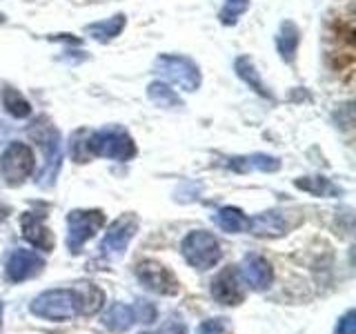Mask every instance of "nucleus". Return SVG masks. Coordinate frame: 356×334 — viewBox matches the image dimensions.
I'll use <instances>...</instances> for the list:
<instances>
[{
  "label": "nucleus",
  "mask_w": 356,
  "mask_h": 334,
  "mask_svg": "<svg viewBox=\"0 0 356 334\" xmlns=\"http://www.w3.org/2000/svg\"><path fill=\"white\" fill-rule=\"evenodd\" d=\"M31 312L47 321H70L81 312V296L72 289H49L33 299Z\"/></svg>",
  "instance_id": "f257e3e1"
},
{
  "label": "nucleus",
  "mask_w": 356,
  "mask_h": 334,
  "mask_svg": "<svg viewBox=\"0 0 356 334\" xmlns=\"http://www.w3.org/2000/svg\"><path fill=\"white\" fill-rule=\"evenodd\" d=\"M181 252L185 261L198 270H209L220 261V243L214 234L205 230L189 232L181 243Z\"/></svg>",
  "instance_id": "f03ea898"
},
{
  "label": "nucleus",
  "mask_w": 356,
  "mask_h": 334,
  "mask_svg": "<svg viewBox=\"0 0 356 334\" xmlns=\"http://www.w3.org/2000/svg\"><path fill=\"white\" fill-rule=\"evenodd\" d=\"M87 145L92 156H105V159H114V161H129L136 154V145H134L131 136L118 127L89 134Z\"/></svg>",
  "instance_id": "7ed1b4c3"
},
{
  "label": "nucleus",
  "mask_w": 356,
  "mask_h": 334,
  "mask_svg": "<svg viewBox=\"0 0 356 334\" xmlns=\"http://www.w3.org/2000/svg\"><path fill=\"white\" fill-rule=\"evenodd\" d=\"M156 72L163 78H167L176 87H181L183 92H196L200 85V72L198 65L187 58V56H174V54H163L156 58Z\"/></svg>",
  "instance_id": "20e7f679"
},
{
  "label": "nucleus",
  "mask_w": 356,
  "mask_h": 334,
  "mask_svg": "<svg viewBox=\"0 0 356 334\" xmlns=\"http://www.w3.org/2000/svg\"><path fill=\"white\" fill-rule=\"evenodd\" d=\"M67 225H70L67 248L72 252H78L105 225V214L100 209H74L70 212V216H67Z\"/></svg>",
  "instance_id": "39448f33"
},
{
  "label": "nucleus",
  "mask_w": 356,
  "mask_h": 334,
  "mask_svg": "<svg viewBox=\"0 0 356 334\" xmlns=\"http://www.w3.org/2000/svg\"><path fill=\"white\" fill-rule=\"evenodd\" d=\"M33 165H36V159L29 145L11 143L0 159V172L7 185H20L33 172Z\"/></svg>",
  "instance_id": "423d86ee"
},
{
  "label": "nucleus",
  "mask_w": 356,
  "mask_h": 334,
  "mask_svg": "<svg viewBox=\"0 0 356 334\" xmlns=\"http://www.w3.org/2000/svg\"><path fill=\"white\" fill-rule=\"evenodd\" d=\"M29 136L36 138V143L44 150V172H42V185H49L51 178L56 176V170L60 165V138L58 132L51 125H47V120H40L36 127L29 129Z\"/></svg>",
  "instance_id": "0eeeda50"
},
{
  "label": "nucleus",
  "mask_w": 356,
  "mask_h": 334,
  "mask_svg": "<svg viewBox=\"0 0 356 334\" xmlns=\"http://www.w3.org/2000/svg\"><path fill=\"white\" fill-rule=\"evenodd\" d=\"M138 230V218L136 214H122L118 216L105 232V239L100 243V252L105 256H118L127 248L134 234Z\"/></svg>",
  "instance_id": "6e6552de"
},
{
  "label": "nucleus",
  "mask_w": 356,
  "mask_h": 334,
  "mask_svg": "<svg viewBox=\"0 0 356 334\" xmlns=\"http://www.w3.org/2000/svg\"><path fill=\"white\" fill-rule=\"evenodd\" d=\"M136 274L140 281L156 294L174 296V294H178V289H181L176 276L159 261H140L136 265Z\"/></svg>",
  "instance_id": "1a4fd4ad"
},
{
  "label": "nucleus",
  "mask_w": 356,
  "mask_h": 334,
  "mask_svg": "<svg viewBox=\"0 0 356 334\" xmlns=\"http://www.w3.org/2000/svg\"><path fill=\"white\" fill-rule=\"evenodd\" d=\"M42 267H44V261L36 252L16 250L7 261V276H9V281L20 283V281H27V278L40 274Z\"/></svg>",
  "instance_id": "9d476101"
},
{
  "label": "nucleus",
  "mask_w": 356,
  "mask_h": 334,
  "mask_svg": "<svg viewBox=\"0 0 356 334\" xmlns=\"http://www.w3.org/2000/svg\"><path fill=\"white\" fill-rule=\"evenodd\" d=\"M211 294L222 305H241L245 292H243V285L238 281V272L234 267H225L211 283Z\"/></svg>",
  "instance_id": "9b49d317"
},
{
  "label": "nucleus",
  "mask_w": 356,
  "mask_h": 334,
  "mask_svg": "<svg viewBox=\"0 0 356 334\" xmlns=\"http://www.w3.org/2000/svg\"><path fill=\"white\" fill-rule=\"evenodd\" d=\"M20 228H22V237H25L31 245H36L38 250L42 252H51L54 245H56V239L51 230L44 225L42 216H36L27 212V214H22L20 218Z\"/></svg>",
  "instance_id": "f8f14e48"
},
{
  "label": "nucleus",
  "mask_w": 356,
  "mask_h": 334,
  "mask_svg": "<svg viewBox=\"0 0 356 334\" xmlns=\"http://www.w3.org/2000/svg\"><path fill=\"white\" fill-rule=\"evenodd\" d=\"M241 274L245 276V281H248L252 289H265L272 283V265L259 254L245 256L241 263Z\"/></svg>",
  "instance_id": "ddd939ff"
},
{
  "label": "nucleus",
  "mask_w": 356,
  "mask_h": 334,
  "mask_svg": "<svg viewBox=\"0 0 356 334\" xmlns=\"http://www.w3.org/2000/svg\"><path fill=\"white\" fill-rule=\"evenodd\" d=\"M292 228L283 216V212H265L250 218L248 230H252L256 237H283V234Z\"/></svg>",
  "instance_id": "4468645a"
},
{
  "label": "nucleus",
  "mask_w": 356,
  "mask_h": 334,
  "mask_svg": "<svg viewBox=\"0 0 356 334\" xmlns=\"http://www.w3.org/2000/svg\"><path fill=\"white\" fill-rule=\"evenodd\" d=\"M229 167L236 170L241 174H248V172H276L281 167V161L274 159V156H267V154H252V156H236V159H229Z\"/></svg>",
  "instance_id": "2eb2a0df"
},
{
  "label": "nucleus",
  "mask_w": 356,
  "mask_h": 334,
  "mask_svg": "<svg viewBox=\"0 0 356 334\" xmlns=\"http://www.w3.org/2000/svg\"><path fill=\"white\" fill-rule=\"evenodd\" d=\"M122 27H125V16L116 14L114 18H107L103 22H94V25H89L87 27V33L92 38L100 40V42H107L111 38H116L118 33L122 31Z\"/></svg>",
  "instance_id": "dca6fc26"
},
{
  "label": "nucleus",
  "mask_w": 356,
  "mask_h": 334,
  "mask_svg": "<svg viewBox=\"0 0 356 334\" xmlns=\"http://www.w3.org/2000/svg\"><path fill=\"white\" fill-rule=\"evenodd\" d=\"M276 45H278V51H281V58L292 63L294 56H296V47H298V29L294 22H283L281 25V33H278L276 38Z\"/></svg>",
  "instance_id": "f3484780"
},
{
  "label": "nucleus",
  "mask_w": 356,
  "mask_h": 334,
  "mask_svg": "<svg viewBox=\"0 0 356 334\" xmlns=\"http://www.w3.org/2000/svg\"><path fill=\"white\" fill-rule=\"evenodd\" d=\"M216 223L220 225V230H225V232H243V230H248L250 218L245 216L238 207H222L216 212Z\"/></svg>",
  "instance_id": "a211bd4d"
},
{
  "label": "nucleus",
  "mask_w": 356,
  "mask_h": 334,
  "mask_svg": "<svg viewBox=\"0 0 356 334\" xmlns=\"http://www.w3.org/2000/svg\"><path fill=\"white\" fill-rule=\"evenodd\" d=\"M134 323V310L127 308L125 303H114L109 308L107 317H105V326L114 332H122L127 330Z\"/></svg>",
  "instance_id": "6ab92c4d"
},
{
  "label": "nucleus",
  "mask_w": 356,
  "mask_h": 334,
  "mask_svg": "<svg viewBox=\"0 0 356 334\" xmlns=\"http://www.w3.org/2000/svg\"><path fill=\"white\" fill-rule=\"evenodd\" d=\"M236 74L243 78L245 83H248L256 94H261V96H270V92H267V87L263 85L261 81V76L256 74L254 70V63L250 58H245V56H241V58L236 61Z\"/></svg>",
  "instance_id": "aec40b11"
},
{
  "label": "nucleus",
  "mask_w": 356,
  "mask_h": 334,
  "mask_svg": "<svg viewBox=\"0 0 356 334\" xmlns=\"http://www.w3.org/2000/svg\"><path fill=\"white\" fill-rule=\"evenodd\" d=\"M3 105L14 118H27L31 114V107L25 100V96L18 94L16 89H11V87H7L3 92Z\"/></svg>",
  "instance_id": "412c9836"
},
{
  "label": "nucleus",
  "mask_w": 356,
  "mask_h": 334,
  "mask_svg": "<svg viewBox=\"0 0 356 334\" xmlns=\"http://www.w3.org/2000/svg\"><path fill=\"white\" fill-rule=\"evenodd\" d=\"M147 94L152 98V103H156L159 107H165V109L181 107V98H178V94H174V89H170L163 83H152L149 89H147Z\"/></svg>",
  "instance_id": "4be33fe9"
},
{
  "label": "nucleus",
  "mask_w": 356,
  "mask_h": 334,
  "mask_svg": "<svg viewBox=\"0 0 356 334\" xmlns=\"http://www.w3.org/2000/svg\"><path fill=\"white\" fill-rule=\"evenodd\" d=\"M296 187L305 189V192L314 194V196H330V194H337L339 189L334 187L327 178H298L296 181Z\"/></svg>",
  "instance_id": "5701e85b"
},
{
  "label": "nucleus",
  "mask_w": 356,
  "mask_h": 334,
  "mask_svg": "<svg viewBox=\"0 0 356 334\" xmlns=\"http://www.w3.org/2000/svg\"><path fill=\"white\" fill-rule=\"evenodd\" d=\"M250 7V0H225V7L220 9V22L222 25H234L238 20L241 14H245V9Z\"/></svg>",
  "instance_id": "b1692460"
},
{
  "label": "nucleus",
  "mask_w": 356,
  "mask_h": 334,
  "mask_svg": "<svg viewBox=\"0 0 356 334\" xmlns=\"http://www.w3.org/2000/svg\"><path fill=\"white\" fill-rule=\"evenodd\" d=\"M89 132L87 129H78L74 134V138H72V156H74V161L78 163H87L89 159H92V154H89Z\"/></svg>",
  "instance_id": "393cba45"
},
{
  "label": "nucleus",
  "mask_w": 356,
  "mask_h": 334,
  "mask_svg": "<svg viewBox=\"0 0 356 334\" xmlns=\"http://www.w3.org/2000/svg\"><path fill=\"white\" fill-rule=\"evenodd\" d=\"M229 323L227 319H211V321H205L203 326H200V332L198 334H229Z\"/></svg>",
  "instance_id": "a878e982"
},
{
  "label": "nucleus",
  "mask_w": 356,
  "mask_h": 334,
  "mask_svg": "<svg viewBox=\"0 0 356 334\" xmlns=\"http://www.w3.org/2000/svg\"><path fill=\"white\" fill-rule=\"evenodd\" d=\"M356 332V321H354V310L345 312V317L339 321L337 326V334H354Z\"/></svg>",
  "instance_id": "bb28decb"
},
{
  "label": "nucleus",
  "mask_w": 356,
  "mask_h": 334,
  "mask_svg": "<svg viewBox=\"0 0 356 334\" xmlns=\"http://www.w3.org/2000/svg\"><path fill=\"white\" fill-rule=\"evenodd\" d=\"M7 214H9V207L0 203V223H3V221L7 218Z\"/></svg>",
  "instance_id": "cd10ccee"
},
{
  "label": "nucleus",
  "mask_w": 356,
  "mask_h": 334,
  "mask_svg": "<svg viewBox=\"0 0 356 334\" xmlns=\"http://www.w3.org/2000/svg\"><path fill=\"white\" fill-rule=\"evenodd\" d=\"M0 326H3V305H0Z\"/></svg>",
  "instance_id": "c85d7f7f"
},
{
  "label": "nucleus",
  "mask_w": 356,
  "mask_h": 334,
  "mask_svg": "<svg viewBox=\"0 0 356 334\" xmlns=\"http://www.w3.org/2000/svg\"><path fill=\"white\" fill-rule=\"evenodd\" d=\"M143 334H156V332H143Z\"/></svg>",
  "instance_id": "c756f323"
},
{
  "label": "nucleus",
  "mask_w": 356,
  "mask_h": 334,
  "mask_svg": "<svg viewBox=\"0 0 356 334\" xmlns=\"http://www.w3.org/2000/svg\"><path fill=\"white\" fill-rule=\"evenodd\" d=\"M0 22H3V16H0Z\"/></svg>",
  "instance_id": "7c9ffc66"
}]
</instances>
